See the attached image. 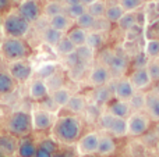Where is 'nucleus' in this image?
<instances>
[{
    "label": "nucleus",
    "mask_w": 159,
    "mask_h": 157,
    "mask_svg": "<svg viewBox=\"0 0 159 157\" xmlns=\"http://www.w3.org/2000/svg\"><path fill=\"white\" fill-rule=\"evenodd\" d=\"M82 132V124L75 116H63L53 124V134L57 141L71 145L80 139Z\"/></svg>",
    "instance_id": "f257e3e1"
},
{
    "label": "nucleus",
    "mask_w": 159,
    "mask_h": 157,
    "mask_svg": "<svg viewBox=\"0 0 159 157\" xmlns=\"http://www.w3.org/2000/svg\"><path fill=\"white\" fill-rule=\"evenodd\" d=\"M99 128L106 134L112 135L113 138H123L127 135V120L116 117L109 111L99 114Z\"/></svg>",
    "instance_id": "f03ea898"
},
{
    "label": "nucleus",
    "mask_w": 159,
    "mask_h": 157,
    "mask_svg": "<svg viewBox=\"0 0 159 157\" xmlns=\"http://www.w3.org/2000/svg\"><path fill=\"white\" fill-rule=\"evenodd\" d=\"M7 129L14 136L28 135L32 129V116L27 111H16L10 116Z\"/></svg>",
    "instance_id": "7ed1b4c3"
},
{
    "label": "nucleus",
    "mask_w": 159,
    "mask_h": 157,
    "mask_svg": "<svg viewBox=\"0 0 159 157\" xmlns=\"http://www.w3.org/2000/svg\"><path fill=\"white\" fill-rule=\"evenodd\" d=\"M151 127V118L143 111H133L127 117V135L129 136H143L148 132Z\"/></svg>",
    "instance_id": "20e7f679"
},
{
    "label": "nucleus",
    "mask_w": 159,
    "mask_h": 157,
    "mask_svg": "<svg viewBox=\"0 0 159 157\" xmlns=\"http://www.w3.org/2000/svg\"><path fill=\"white\" fill-rule=\"evenodd\" d=\"M2 53L7 60H22L28 56L30 49L27 43L20 38H8L3 42Z\"/></svg>",
    "instance_id": "39448f33"
},
{
    "label": "nucleus",
    "mask_w": 159,
    "mask_h": 157,
    "mask_svg": "<svg viewBox=\"0 0 159 157\" xmlns=\"http://www.w3.org/2000/svg\"><path fill=\"white\" fill-rule=\"evenodd\" d=\"M30 29V22L20 14H10L4 21V31L10 38H22Z\"/></svg>",
    "instance_id": "423d86ee"
},
{
    "label": "nucleus",
    "mask_w": 159,
    "mask_h": 157,
    "mask_svg": "<svg viewBox=\"0 0 159 157\" xmlns=\"http://www.w3.org/2000/svg\"><path fill=\"white\" fill-rule=\"evenodd\" d=\"M102 64H105L109 68L113 77H121L126 72L127 67H129L127 58L123 54L116 52H106V56H105Z\"/></svg>",
    "instance_id": "0eeeda50"
},
{
    "label": "nucleus",
    "mask_w": 159,
    "mask_h": 157,
    "mask_svg": "<svg viewBox=\"0 0 159 157\" xmlns=\"http://www.w3.org/2000/svg\"><path fill=\"white\" fill-rule=\"evenodd\" d=\"M99 143V134L98 132H88L80 136L77 141V147L80 155H95L98 150Z\"/></svg>",
    "instance_id": "6e6552de"
},
{
    "label": "nucleus",
    "mask_w": 159,
    "mask_h": 157,
    "mask_svg": "<svg viewBox=\"0 0 159 157\" xmlns=\"http://www.w3.org/2000/svg\"><path fill=\"white\" fill-rule=\"evenodd\" d=\"M112 72L109 71L105 64H98L95 66L92 70L89 71V75H88V81L92 86H101V85H106L112 81Z\"/></svg>",
    "instance_id": "1a4fd4ad"
},
{
    "label": "nucleus",
    "mask_w": 159,
    "mask_h": 157,
    "mask_svg": "<svg viewBox=\"0 0 159 157\" xmlns=\"http://www.w3.org/2000/svg\"><path fill=\"white\" fill-rule=\"evenodd\" d=\"M129 79H130V82L133 83V86L135 88V91H144V89L149 88V85L152 83L145 66L135 68L134 71L130 74Z\"/></svg>",
    "instance_id": "9d476101"
},
{
    "label": "nucleus",
    "mask_w": 159,
    "mask_h": 157,
    "mask_svg": "<svg viewBox=\"0 0 159 157\" xmlns=\"http://www.w3.org/2000/svg\"><path fill=\"white\" fill-rule=\"evenodd\" d=\"M112 88H113L115 97L116 99H121V100H129L135 92V88L130 82L129 78H123V77L117 78Z\"/></svg>",
    "instance_id": "9b49d317"
},
{
    "label": "nucleus",
    "mask_w": 159,
    "mask_h": 157,
    "mask_svg": "<svg viewBox=\"0 0 159 157\" xmlns=\"http://www.w3.org/2000/svg\"><path fill=\"white\" fill-rule=\"evenodd\" d=\"M145 114L151 118V121H159V92L151 91L145 93Z\"/></svg>",
    "instance_id": "f8f14e48"
},
{
    "label": "nucleus",
    "mask_w": 159,
    "mask_h": 157,
    "mask_svg": "<svg viewBox=\"0 0 159 157\" xmlns=\"http://www.w3.org/2000/svg\"><path fill=\"white\" fill-rule=\"evenodd\" d=\"M18 14L25 18L28 22L36 21L39 18V14H41V7H39L38 2L35 0H25L24 3H21L18 7Z\"/></svg>",
    "instance_id": "ddd939ff"
},
{
    "label": "nucleus",
    "mask_w": 159,
    "mask_h": 157,
    "mask_svg": "<svg viewBox=\"0 0 159 157\" xmlns=\"http://www.w3.org/2000/svg\"><path fill=\"white\" fill-rule=\"evenodd\" d=\"M107 111L110 114H113V116L120 117V118H126V120L133 113L129 100H121V99H116V97L107 103Z\"/></svg>",
    "instance_id": "4468645a"
},
{
    "label": "nucleus",
    "mask_w": 159,
    "mask_h": 157,
    "mask_svg": "<svg viewBox=\"0 0 159 157\" xmlns=\"http://www.w3.org/2000/svg\"><path fill=\"white\" fill-rule=\"evenodd\" d=\"M53 127V117L49 111L38 110L32 114V128L36 131H46Z\"/></svg>",
    "instance_id": "2eb2a0df"
},
{
    "label": "nucleus",
    "mask_w": 159,
    "mask_h": 157,
    "mask_svg": "<svg viewBox=\"0 0 159 157\" xmlns=\"http://www.w3.org/2000/svg\"><path fill=\"white\" fill-rule=\"evenodd\" d=\"M10 74L14 79L20 81V82H25L27 79H30L31 74H32V68H31V66L27 61L17 60L16 63L11 66Z\"/></svg>",
    "instance_id": "dca6fc26"
},
{
    "label": "nucleus",
    "mask_w": 159,
    "mask_h": 157,
    "mask_svg": "<svg viewBox=\"0 0 159 157\" xmlns=\"http://www.w3.org/2000/svg\"><path fill=\"white\" fill-rule=\"evenodd\" d=\"M117 149V145L115 142V138L109 134H105V135H99V143H98V153L102 157H109Z\"/></svg>",
    "instance_id": "f3484780"
},
{
    "label": "nucleus",
    "mask_w": 159,
    "mask_h": 157,
    "mask_svg": "<svg viewBox=\"0 0 159 157\" xmlns=\"http://www.w3.org/2000/svg\"><path fill=\"white\" fill-rule=\"evenodd\" d=\"M115 97L113 95V88L106 83V85L96 86V89L93 91V103L96 106H105Z\"/></svg>",
    "instance_id": "a211bd4d"
},
{
    "label": "nucleus",
    "mask_w": 159,
    "mask_h": 157,
    "mask_svg": "<svg viewBox=\"0 0 159 157\" xmlns=\"http://www.w3.org/2000/svg\"><path fill=\"white\" fill-rule=\"evenodd\" d=\"M49 95V89L43 79H36L30 86V96L34 100H43Z\"/></svg>",
    "instance_id": "6ab92c4d"
},
{
    "label": "nucleus",
    "mask_w": 159,
    "mask_h": 157,
    "mask_svg": "<svg viewBox=\"0 0 159 157\" xmlns=\"http://www.w3.org/2000/svg\"><path fill=\"white\" fill-rule=\"evenodd\" d=\"M71 22H73V19L70 18L66 13H60V14H57V15L50 17L49 27L64 32V31H69L70 28H71Z\"/></svg>",
    "instance_id": "aec40b11"
},
{
    "label": "nucleus",
    "mask_w": 159,
    "mask_h": 157,
    "mask_svg": "<svg viewBox=\"0 0 159 157\" xmlns=\"http://www.w3.org/2000/svg\"><path fill=\"white\" fill-rule=\"evenodd\" d=\"M17 141L14 135H0V153L4 156H11L17 152Z\"/></svg>",
    "instance_id": "412c9836"
},
{
    "label": "nucleus",
    "mask_w": 159,
    "mask_h": 157,
    "mask_svg": "<svg viewBox=\"0 0 159 157\" xmlns=\"http://www.w3.org/2000/svg\"><path fill=\"white\" fill-rule=\"evenodd\" d=\"M116 24H117V27L120 28L121 31L127 32L129 29H131L133 27H135V25L138 24L137 13H135V11H124V14L120 17V19H119Z\"/></svg>",
    "instance_id": "4be33fe9"
},
{
    "label": "nucleus",
    "mask_w": 159,
    "mask_h": 157,
    "mask_svg": "<svg viewBox=\"0 0 159 157\" xmlns=\"http://www.w3.org/2000/svg\"><path fill=\"white\" fill-rule=\"evenodd\" d=\"M87 99H85L82 95H71L69 103H67L66 107L69 108L71 113L74 114H81L87 110Z\"/></svg>",
    "instance_id": "5701e85b"
},
{
    "label": "nucleus",
    "mask_w": 159,
    "mask_h": 157,
    "mask_svg": "<svg viewBox=\"0 0 159 157\" xmlns=\"http://www.w3.org/2000/svg\"><path fill=\"white\" fill-rule=\"evenodd\" d=\"M36 152V145L32 139H22L17 145V155L20 157H34Z\"/></svg>",
    "instance_id": "b1692460"
},
{
    "label": "nucleus",
    "mask_w": 159,
    "mask_h": 157,
    "mask_svg": "<svg viewBox=\"0 0 159 157\" xmlns=\"http://www.w3.org/2000/svg\"><path fill=\"white\" fill-rule=\"evenodd\" d=\"M70 97H71V93H70V91L67 88H59L56 89V91L52 92V102L55 103L56 106H59V107H66L67 103H69Z\"/></svg>",
    "instance_id": "393cba45"
},
{
    "label": "nucleus",
    "mask_w": 159,
    "mask_h": 157,
    "mask_svg": "<svg viewBox=\"0 0 159 157\" xmlns=\"http://www.w3.org/2000/svg\"><path fill=\"white\" fill-rule=\"evenodd\" d=\"M87 35H88V31L82 29L80 27H74V28H70L69 33H67V38L75 45V47L82 46L85 45L87 42Z\"/></svg>",
    "instance_id": "a878e982"
},
{
    "label": "nucleus",
    "mask_w": 159,
    "mask_h": 157,
    "mask_svg": "<svg viewBox=\"0 0 159 157\" xmlns=\"http://www.w3.org/2000/svg\"><path fill=\"white\" fill-rule=\"evenodd\" d=\"M105 43V35L103 32H99V31H91L87 35V42L85 45L89 46L91 49H93L96 52L98 49H101Z\"/></svg>",
    "instance_id": "bb28decb"
},
{
    "label": "nucleus",
    "mask_w": 159,
    "mask_h": 157,
    "mask_svg": "<svg viewBox=\"0 0 159 157\" xmlns=\"http://www.w3.org/2000/svg\"><path fill=\"white\" fill-rule=\"evenodd\" d=\"M124 14V10L123 7H121L120 4H116V3H113V4H109L106 6V11H105V18L107 19V21L110 22V24H116V22L120 19V17Z\"/></svg>",
    "instance_id": "cd10ccee"
},
{
    "label": "nucleus",
    "mask_w": 159,
    "mask_h": 157,
    "mask_svg": "<svg viewBox=\"0 0 159 157\" xmlns=\"http://www.w3.org/2000/svg\"><path fill=\"white\" fill-rule=\"evenodd\" d=\"M55 47H56V52H57L60 56H64V57H66V56H69V54H71V53H74L75 49H77V47H75V45L73 43V42L70 40L67 36H63V38L59 40V43L56 45Z\"/></svg>",
    "instance_id": "c85d7f7f"
},
{
    "label": "nucleus",
    "mask_w": 159,
    "mask_h": 157,
    "mask_svg": "<svg viewBox=\"0 0 159 157\" xmlns=\"http://www.w3.org/2000/svg\"><path fill=\"white\" fill-rule=\"evenodd\" d=\"M61 38H63V32L55 29V28H52V27L46 28V29L43 31V40L53 47L59 43V40H60Z\"/></svg>",
    "instance_id": "c756f323"
},
{
    "label": "nucleus",
    "mask_w": 159,
    "mask_h": 157,
    "mask_svg": "<svg viewBox=\"0 0 159 157\" xmlns=\"http://www.w3.org/2000/svg\"><path fill=\"white\" fill-rule=\"evenodd\" d=\"M129 103L133 111H143L145 106V93L143 91H135L134 95L129 99Z\"/></svg>",
    "instance_id": "7c9ffc66"
},
{
    "label": "nucleus",
    "mask_w": 159,
    "mask_h": 157,
    "mask_svg": "<svg viewBox=\"0 0 159 157\" xmlns=\"http://www.w3.org/2000/svg\"><path fill=\"white\" fill-rule=\"evenodd\" d=\"M75 54H77L78 60L84 64H88L89 61L93 60V56H95V50L91 49L87 45H82V46H78L75 49Z\"/></svg>",
    "instance_id": "2f4dec72"
},
{
    "label": "nucleus",
    "mask_w": 159,
    "mask_h": 157,
    "mask_svg": "<svg viewBox=\"0 0 159 157\" xmlns=\"http://www.w3.org/2000/svg\"><path fill=\"white\" fill-rule=\"evenodd\" d=\"M106 6L107 4L103 2V0H96V2H93L92 4L87 6V11L92 17H95V18H102V17H105Z\"/></svg>",
    "instance_id": "473e14b6"
},
{
    "label": "nucleus",
    "mask_w": 159,
    "mask_h": 157,
    "mask_svg": "<svg viewBox=\"0 0 159 157\" xmlns=\"http://www.w3.org/2000/svg\"><path fill=\"white\" fill-rule=\"evenodd\" d=\"M95 22H96V18L91 15L88 11H85L82 15H80L78 18L75 19V24H77V27L82 28V29H85V31H92Z\"/></svg>",
    "instance_id": "72a5a7b5"
},
{
    "label": "nucleus",
    "mask_w": 159,
    "mask_h": 157,
    "mask_svg": "<svg viewBox=\"0 0 159 157\" xmlns=\"http://www.w3.org/2000/svg\"><path fill=\"white\" fill-rule=\"evenodd\" d=\"M14 89V78L6 72H0V95H7Z\"/></svg>",
    "instance_id": "f704fd0d"
},
{
    "label": "nucleus",
    "mask_w": 159,
    "mask_h": 157,
    "mask_svg": "<svg viewBox=\"0 0 159 157\" xmlns=\"http://www.w3.org/2000/svg\"><path fill=\"white\" fill-rule=\"evenodd\" d=\"M147 58H158L159 57V39H149L144 47Z\"/></svg>",
    "instance_id": "c9c22d12"
},
{
    "label": "nucleus",
    "mask_w": 159,
    "mask_h": 157,
    "mask_svg": "<svg viewBox=\"0 0 159 157\" xmlns=\"http://www.w3.org/2000/svg\"><path fill=\"white\" fill-rule=\"evenodd\" d=\"M87 11V6L84 3H78V4H73V6H66L64 7V13L70 17L71 19H77L80 15Z\"/></svg>",
    "instance_id": "e433bc0d"
},
{
    "label": "nucleus",
    "mask_w": 159,
    "mask_h": 157,
    "mask_svg": "<svg viewBox=\"0 0 159 157\" xmlns=\"http://www.w3.org/2000/svg\"><path fill=\"white\" fill-rule=\"evenodd\" d=\"M46 85H48V89L49 91H56V89L61 88L63 86V82H64V78H63V74H60V72L56 71L53 75H50L49 78H46Z\"/></svg>",
    "instance_id": "4c0bfd02"
},
{
    "label": "nucleus",
    "mask_w": 159,
    "mask_h": 157,
    "mask_svg": "<svg viewBox=\"0 0 159 157\" xmlns=\"http://www.w3.org/2000/svg\"><path fill=\"white\" fill-rule=\"evenodd\" d=\"M147 71L149 74L152 82H159V60L157 58H152L151 61L147 63Z\"/></svg>",
    "instance_id": "58836bf2"
},
{
    "label": "nucleus",
    "mask_w": 159,
    "mask_h": 157,
    "mask_svg": "<svg viewBox=\"0 0 159 157\" xmlns=\"http://www.w3.org/2000/svg\"><path fill=\"white\" fill-rule=\"evenodd\" d=\"M45 13L49 17H53L60 13H64V7L60 4V2H52V0H50L46 4V7H45Z\"/></svg>",
    "instance_id": "ea45409f"
},
{
    "label": "nucleus",
    "mask_w": 159,
    "mask_h": 157,
    "mask_svg": "<svg viewBox=\"0 0 159 157\" xmlns=\"http://www.w3.org/2000/svg\"><path fill=\"white\" fill-rule=\"evenodd\" d=\"M56 71H57V66H56V64L46 63V64H43V66L39 68L38 74H39V77H41L42 79H46V78H49L50 75L55 74Z\"/></svg>",
    "instance_id": "a19ab883"
},
{
    "label": "nucleus",
    "mask_w": 159,
    "mask_h": 157,
    "mask_svg": "<svg viewBox=\"0 0 159 157\" xmlns=\"http://www.w3.org/2000/svg\"><path fill=\"white\" fill-rule=\"evenodd\" d=\"M144 0H119V4L124 11H135L143 6Z\"/></svg>",
    "instance_id": "79ce46f5"
},
{
    "label": "nucleus",
    "mask_w": 159,
    "mask_h": 157,
    "mask_svg": "<svg viewBox=\"0 0 159 157\" xmlns=\"http://www.w3.org/2000/svg\"><path fill=\"white\" fill-rule=\"evenodd\" d=\"M110 28V22L107 21L105 17H102V18H96V22L95 25H93V29L92 31H99V32H107Z\"/></svg>",
    "instance_id": "37998d69"
},
{
    "label": "nucleus",
    "mask_w": 159,
    "mask_h": 157,
    "mask_svg": "<svg viewBox=\"0 0 159 157\" xmlns=\"http://www.w3.org/2000/svg\"><path fill=\"white\" fill-rule=\"evenodd\" d=\"M39 146H42V147H45L46 150H49L50 153H56L59 150V145L55 142V139H49V138H46V139H42L41 141V143H39Z\"/></svg>",
    "instance_id": "c03bdc74"
},
{
    "label": "nucleus",
    "mask_w": 159,
    "mask_h": 157,
    "mask_svg": "<svg viewBox=\"0 0 159 157\" xmlns=\"http://www.w3.org/2000/svg\"><path fill=\"white\" fill-rule=\"evenodd\" d=\"M53 155L49 152V150H46L45 147H42V146H36V152H35V156L34 157H52Z\"/></svg>",
    "instance_id": "a18cd8bd"
},
{
    "label": "nucleus",
    "mask_w": 159,
    "mask_h": 157,
    "mask_svg": "<svg viewBox=\"0 0 159 157\" xmlns=\"http://www.w3.org/2000/svg\"><path fill=\"white\" fill-rule=\"evenodd\" d=\"M10 7V0H0V11H6Z\"/></svg>",
    "instance_id": "49530a36"
},
{
    "label": "nucleus",
    "mask_w": 159,
    "mask_h": 157,
    "mask_svg": "<svg viewBox=\"0 0 159 157\" xmlns=\"http://www.w3.org/2000/svg\"><path fill=\"white\" fill-rule=\"evenodd\" d=\"M66 6H73V4H78V3H82L81 0H63Z\"/></svg>",
    "instance_id": "de8ad7c7"
},
{
    "label": "nucleus",
    "mask_w": 159,
    "mask_h": 157,
    "mask_svg": "<svg viewBox=\"0 0 159 157\" xmlns=\"http://www.w3.org/2000/svg\"><path fill=\"white\" fill-rule=\"evenodd\" d=\"M52 157H69V155H67L66 152H56V153H53V156Z\"/></svg>",
    "instance_id": "09e8293b"
},
{
    "label": "nucleus",
    "mask_w": 159,
    "mask_h": 157,
    "mask_svg": "<svg viewBox=\"0 0 159 157\" xmlns=\"http://www.w3.org/2000/svg\"><path fill=\"white\" fill-rule=\"evenodd\" d=\"M81 2H82V3H84V4H85V6H89V4H92V3H93V2H96V0H81Z\"/></svg>",
    "instance_id": "8fccbe9b"
},
{
    "label": "nucleus",
    "mask_w": 159,
    "mask_h": 157,
    "mask_svg": "<svg viewBox=\"0 0 159 157\" xmlns=\"http://www.w3.org/2000/svg\"><path fill=\"white\" fill-rule=\"evenodd\" d=\"M155 132H157V135L159 136V121H157V128H155Z\"/></svg>",
    "instance_id": "3c124183"
},
{
    "label": "nucleus",
    "mask_w": 159,
    "mask_h": 157,
    "mask_svg": "<svg viewBox=\"0 0 159 157\" xmlns=\"http://www.w3.org/2000/svg\"><path fill=\"white\" fill-rule=\"evenodd\" d=\"M81 157H96L95 155H82Z\"/></svg>",
    "instance_id": "603ef678"
},
{
    "label": "nucleus",
    "mask_w": 159,
    "mask_h": 157,
    "mask_svg": "<svg viewBox=\"0 0 159 157\" xmlns=\"http://www.w3.org/2000/svg\"><path fill=\"white\" fill-rule=\"evenodd\" d=\"M112 157H123V156H119V155H116V156H113V155H112Z\"/></svg>",
    "instance_id": "864d4df0"
},
{
    "label": "nucleus",
    "mask_w": 159,
    "mask_h": 157,
    "mask_svg": "<svg viewBox=\"0 0 159 157\" xmlns=\"http://www.w3.org/2000/svg\"><path fill=\"white\" fill-rule=\"evenodd\" d=\"M52 2H63V0H52Z\"/></svg>",
    "instance_id": "5fc2aeb1"
},
{
    "label": "nucleus",
    "mask_w": 159,
    "mask_h": 157,
    "mask_svg": "<svg viewBox=\"0 0 159 157\" xmlns=\"http://www.w3.org/2000/svg\"><path fill=\"white\" fill-rule=\"evenodd\" d=\"M0 157H4V155H2V153H0Z\"/></svg>",
    "instance_id": "6e6d98bb"
},
{
    "label": "nucleus",
    "mask_w": 159,
    "mask_h": 157,
    "mask_svg": "<svg viewBox=\"0 0 159 157\" xmlns=\"http://www.w3.org/2000/svg\"><path fill=\"white\" fill-rule=\"evenodd\" d=\"M0 24H2V21H0Z\"/></svg>",
    "instance_id": "4d7b16f0"
}]
</instances>
